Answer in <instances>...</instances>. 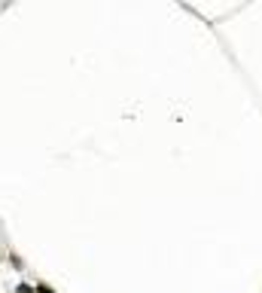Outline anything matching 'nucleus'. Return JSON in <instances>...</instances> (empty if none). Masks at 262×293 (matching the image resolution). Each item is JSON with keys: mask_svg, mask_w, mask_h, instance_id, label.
I'll return each mask as SVG.
<instances>
[{"mask_svg": "<svg viewBox=\"0 0 262 293\" xmlns=\"http://www.w3.org/2000/svg\"><path fill=\"white\" fill-rule=\"evenodd\" d=\"M34 290H37V293H55V290H52V287H46V284H37Z\"/></svg>", "mask_w": 262, "mask_h": 293, "instance_id": "f257e3e1", "label": "nucleus"}, {"mask_svg": "<svg viewBox=\"0 0 262 293\" xmlns=\"http://www.w3.org/2000/svg\"><path fill=\"white\" fill-rule=\"evenodd\" d=\"M19 293H34V290H31L28 284H22V287H19Z\"/></svg>", "mask_w": 262, "mask_h": 293, "instance_id": "f03ea898", "label": "nucleus"}]
</instances>
